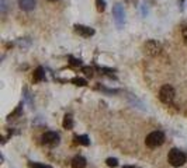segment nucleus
I'll use <instances>...</instances> for the list:
<instances>
[{
	"label": "nucleus",
	"mask_w": 187,
	"mask_h": 168,
	"mask_svg": "<svg viewBox=\"0 0 187 168\" xmlns=\"http://www.w3.org/2000/svg\"><path fill=\"white\" fill-rule=\"evenodd\" d=\"M19 6L21 10L30 11L35 7V0H19Z\"/></svg>",
	"instance_id": "423d86ee"
},
{
	"label": "nucleus",
	"mask_w": 187,
	"mask_h": 168,
	"mask_svg": "<svg viewBox=\"0 0 187 168\" xmlns=\"http://www.w3.org/2000/svg\"><path fill=\"white\" fill-rule=\"evenodd\" d=\"M163 142H165V135H163L162 132H158V130L149 133V135L146 136V140H145V143H146L148 147H158V146H162Z\"/></svg>",
	"instance_id": "f03ea898"
},
{
	"label": "nucleus",
	"mask_w": 187,
	"mask_h": 168,
	"mask_svg": "<svg viewBox=\"0 0 187 168\" xmlns=\"http://www.w3.org/2000/svg\"><path fill=\"white\" fill-rule=\"evenodd\" d=\"M48 1H56V0H48Z\"/></svg>",
	"instance_id": "f3484780"
},
{
	"label": "nucleus",
	"mask_w": 187,
	"mask_h": 168,
	"mask_svg": "<svg viewBox=\"0 0 187 168\" xmlns=\"http://www.w3.org/2000/svg\"><path fill=\"white\" fill-rule=\"evenodd\" d=\"M159 98H161L162 102L165 104H170L172 101H173L174 98V90L172 85H163L161 88V91H159Z\"/></svg>",
	"instance_id": "7ed1b4c3"
},
{
	"label": "nucleus",
	"mask_w": 187,
	"mask_h": 168,
	"mask_svg": "<svg viewBox=\"0 0 187 168\" xmlns=\"http://www.w3.org/2000/svg\"><path fill=\"white\" fill-rule=\"evenodd\" d=\"M42 143H44V144H49V146L58 144L59 143V135L58 133H55V132H46L45 135L42 136Z\"/></svg>",
	"instance_id": "20e7f679"
},
{
	"label": "nucleus",
	"mask_w": 187,
	"mask_h": 168,
	"mask_svg": "<svg viewBox=\"0 0 187 168\" xmlns=\"http://www.w3.org/2000/svg\"><path fill=\"white\" fill-rule=\"evenodd\" d=\"M75 28H76V31H78V32L83 34V35H91V34H93V30H90V28H87V27H83V25H76Z\"/></svg>",
	"instance_id": "6e6552de"
},
{
	"label": "nucleus",
	"mask_w": 187,
	"mask_h": 168,
	"mask_svg": "<svg viewBox=\"0 0 187 168\" xmlns=\"http://www.w3.org/2000/svg\"><path fill=\"white\" fill-rule=\"evenodd\" d=\"M168 160L170 162V165H173V167H181L186 162V154L183 151H180L179 149H172L169 151Z\"/></svg>",
	"instance_id": "f257e3e1"
},
{
	"label": "nucleus",
	"mask_w": 187,
	"mask_h": 168,
	"mask_svg": "<svg viewBox=\"0 0 187 168\" xmlns=\"http://www.w3.org/2000/svg\"><path fill=\"white\" fill-rule=\"evenodd\" d=\"M72 126H73V122H72V116L71 115H66L64 119V128L66 129H71Z\"/></svg>",
	"instance_id": "9d476101"
},
{
	"label": "nucleus",
	"mask_w": 187,
	"mask_h": 168,
	"mask_svg": "<svg viewBox=\"0 0 187 168\" xmlns=\"http://www.w3.org/2000/svg\"><path fill=\"white\" fill-rule=\"evenodd\" d=\"M42 76H44V74H42V69H38V70L35 71V76H34V78H35V80H41V78H42Z\"/></svg>",
	"instance_id": "4468645a"
},
{
	"label": "nucleus",
	"mask_w": 187,
	"mask_h": 168,
	"mask_svg": "<svg viewBox=\"0 0 187 168\" xmlns=\"http://www.w3.org/2000/svg\"><path fill=\"white\" fill-rule=\"evenodd\" d=\"M30 168H51L49 165L41 164V162H30Z\"/></svg>",
	"instance_id": "f8f14e48"
},
{
	"label": "nucleus",
	"mask_w": 187,
	"mask_h": 168,
	"mask_svg": "<svg viewBox=\"0 0 187 168\" xmlns=\"http://www.w3.org/2000/svg\"><path fill=\"white\" fill-rule=\"evenodd\" d=\"M9 8V0H0V11L4 14Z\"/></svg>",
	"instance_id": "9b49d317"
},
{
	"label": "nucleus",
	"mask_w": 187,
	"mask_h": 168,
	"mask_svg": "<svg viewBox=\"0 0 187 168\" xmlns=\"http://www.w3.org/2000/svg\"><path fill=\"white\" fill-rule=\"evenodd\" d=\"M75 139H76V142L80 143V144H83V146H89V144H90V140H89L87 136H76Z\"/></svg>",
	"instance_id": "1a4fd4ad"
},
{
	"label": "nucleus",
	"mask_w": 187,
	"mask_h": 168,
	"mask_svg": "<svg viewBox=\"0 0 187 168\" xmlns=\"http://www.w3.org/2000/svg\"><path fill=\"white\" fill-rule=\"evenodd\" d=\"M107 165L108 167H117V164H118V160L117 158H107Z\"/></svg>",
	"instance_id": "ddd939ff"
},
{
	"label": "nucleus",
	"mask_w": 187,
	"mask_h": 168,
	"mask_svg": "<svg viewBox=\"0 0 187 168\" xmlns=\"http://www.w3.org/2000/svg\"><path fill=\"white\" fill-rule=\"evenodd\" d=\"M97 8H98L100 11H103L104 10V1L103 0H97Z\"/></svg>",
	"instance_id": "2eb2a0df"
},
{
	"label": "nucleus",
	"mask_w": 187,
	"mask_h": 168,
	"mask_svg": "<svg viewBox=\"0 0 187 168\" xmlns=\"http://www.w3.org/2000/svg\"><path fill=\"white\" fill-rule=\"evenodd\" d=\"M75 83H78V85H84V81H83V80H80V78H79V80L76 78V80H75Z\"/></svg>",
	"instance_id": "dca6fc26"
},
{
	"label": "nucleus",
	"mask_w": 187,
	"mask_h": 168,
	"mask_svg": "<svg viewBox=\"0 0 187 168\" xmlns=\"http://www.w3.org/2000/svg\"><path fill=\"white\" fill-rule=\"evenodd\" d=\"M113 14H114V17H116V21L117 24L121 27L124 23V10L123 7L120 6V4H116L114 6V10H113Z\"/></svg>",
	"instance_id": "39448f33"
},
{
	"label": "nucleus",
	"mask_w": 187,
	"mask_h": 168,
	"mask_svg": "<svg viewBox=\"0 0 187 168\" xmlns=\"http://www.w3.org/2000/svg\"><path fill=\"white\" fill-rule=\"evenodd\" d=\"M72 167L73 168H84L86 167V160L82 155H76L73 160H72Z\"/></svg>",
	"instance_id": "0eeeda50"
}]
</instances>
